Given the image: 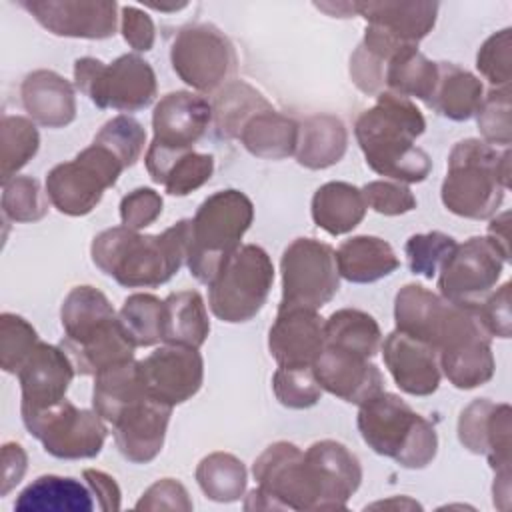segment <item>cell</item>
I'll use <instances>...</instances> for the list:
<instances>
[{
	"label": "cell",
	"mask_w": 512,
	"mask_h": 512,
	"mask_svg": "<svg viewBox=\"0 0 512 512\" xmlns=\"http://www.w3.org/2000/svg\"><path fill=\"white\" fill-rule=\"evenodd\" d=\"M388 506H394V508H420V504L414 502V500H410L408 496H394V498H390V500L374 502V504L366 506V510H368V508H388Z\"/></svg>",
	"instance_id": "obj_59"
},
{
	"label": "cell",
	"mask_w": 512,
	"mask_h": 512,
	"mask_svg": "<svg viewBox=\"0 0 512 512\" xmlns=\"http://www.w3.org/2000/svg\"><path fill=\"white\" fill-rule=\"evenodd\" d=\"M438 84V62L428 60L418 48H406L394 54L384 72V92L404 98H418L430 104Z\"/></svg>",
	"instance_id": "obj_38"
},
{
	"label": "cell",
	"mask_w": 512,
	"mask_h": 512,
	"mask_svg": "<svg viewBox=\"0 0 512 512\" xmlns=\"http://www.w3.org/2000/svg\"><path fill=\"white\" fill-rule=\"evenodd\" d=\"M510 28L492 34L478 50L476 68L492 84V88H502L510 84Z\"/></svg>",
	"instance_id": "obj_49"
},
{
	"label": "cell",
	"mask_w": 512,
	"mask_h": 512,
	"mask_svg": "<svg viewBox=\"0 0 512 512\" xmlns=\"http://www.w3.org/2000/svg\"><path fill=\"white\" fill-rule=\"evenodd\" d=\"M494 506L506 510L510 506V468L496 472L494 478Z\"/></svg>",
	"instance_id": "obj_58"
},
{
	"label": "cell",
	"mask_w": 512,
	"mask_h": 512,
	"mask_svg": "<svg viewBox=\"0 0 512 512\" xmlns=\"http://www.w3.org/2000/svg\"><path fill=\"white\" fill-rule=\"evenodd\" d=\"M358 430L376 454L392 458L402 468H426L438 452L434 426L400 396L384 390L360 404Z\"/></svg>",
	"instance_id": "obj_5"
},
{
	"label": "cell",
	"mask_w": 512,
	"mask_h": 512,
	"mask_svg": "<svg viewBox=\"0 0 512 512\" xmlns=\"http://www.w3.org/2000/svg\"><path fill=\"white\" fill-rule=\"evenodd\" d=\"M28 116L46 128H64L76 118V96L72 84L52 72H30L20 88Z\"/></svg>",
	"instance_id": "obj_26"
},
{
	"label": "cell",
	"mask_w": 512,
	"mask_h": 512,
	"mask_svg": "<svg viewBox=\"0 0 512 512\" xmlns=\"http://www.w3.org/2000/svg\"><path fill=\"white\" fill-rule=\"evenodd\" d=\"M194 508L192 498L184 484L174 478L156 480L136 502V510H182L190 512Z\"/></svg>",
	"instance_id": "obj_52"
},
{
	"label": "cell",
	"mask_w": 512,
	"mask_h": 512,
	"mask_svg": "<svg viewBox=\"0 0 512 512\" xmlns=\"http://www.w3.org/2000/svg\"><path fill=\"white\" fill-rule=\"evenodd\" d=\"M162 302L154 294H132L124 300L118 320L134 346L162 342Z\"/></svg>",
	"instance_id": "obj_42"
},
{
	"label": "cell",
	"mask_w": 512,
	"mask_h": 512,
	"mask_svg": "<svg viewBox=\"0 0 512 512\" xmlns=\"http://www.w3.org/2000/svg\"><path fill=\"white\" fill-rule=\"evenodd\" d=\"M454 248L456 240L452 236L434 230L410 236L404 246V252L408 258V266L414 274L434 278Z\"/></svg>",
	"instance_id": "obj_47"
},
{
	"label": "cell",
	"mask_w": 512,
	"mask_h": 512,
	"mask_svg": "<svg viewBox=\"0 0 512 512\" xmlns=\"http://www.w3.org/2000/svg\"><path fill=\"white\" fill-rule=\"evenodd\" d=\"M38 334L22 316L4 312L0 316V364L8 374H16L38 344Z\"/></svg>",
	"instance_id": "obj_45"
},
{
	"label": "cell",
	"mask_w": 512,
	"mask_h": 512,
	"mask_svg": "<svg viewBox=\"0 0 512 512\" xmlns=\"http://www.w3.org/2000/svg\"><path fill=\"white\" fill-rule=\"evenodd\" d=\"M140 376L150 398L174 408L190 400L202 386L204 360L198 348L162 346L138 360Z\"/></svg>",
	"instance_id": "obj_16"
},
{
	"label": "cell",
	"mask_w": 512,
	"mask_h": 512,
	"mask_svg": "<svg viewBox=\"0 0 512 512\" xmlns=\"http://www.w3.org/2000/svg\"><path fill=\"white\" fill-rule=\"evenodd\" d=\"M170 62L178 78L198 92H214L236 70L232 44L210 24L182 28L174 38Z\"/></svg>",
	"instance_id": "obj_14"
},
{
	"label": "cell",
	"mask_w": 512,
	"mask_h": 512,
	"mask_svg": "<svg viewBox=\"0 0 512 512\" xmlns=\"http://www.w3.org/2000/svg\"><path fill=\"white\" fill-rule=\"evenodd\" d=\"M90 486L72 476L44 474L32 480L16 498L18 512H90L94 508Z\"/></svg>",
	"instance_id": "obj_27"
},
{
	"label": "cell",
	"mask_w": 512,
	"mask_h": 512,
	"mask_svg": "<svg viewBox=\"0 0 512 512\" xmlns=\"http://www.w3.org/2000/svg\"><path fill=\"white\" fill-rule=\"evenodd\" d=\"M508 218L510 212H502L488 226V238L510 258V242H508Z\"/></svg>",
	"instance_id": "obj_57"
},
{
	"label": "cell",
	"mask_w": 512,
	"mask_h": 512,
	"mask_svg": "<svg viewBox=\"0 0 512 512\" xmlns=\"http://www.w3.org/2000/svg\"><path fill=\"white\" fill-rule=\"evenodd\" d=\"M256 488L244 510H344L320 464L292 442L270 444L252 466Z\"/></svg>",
	"instance_id": "obj_3"
},
{
	"label": "cell",
	"mask_w": 512,
	"mask_h": 512,
	"mask_svg": "<svg viewBox=\"0 0 512 512\" xmlns=\"http://www.w3.org/2000/svg\"><path fill=\"white\" fill-rule=\"evenodd\" d=\"M336 266L344 280L370 284L390 276L400 266V260L386 240L378 236H354L338 246Z\"/></svg>",
	"instance_id": "obj_30"
},
{
	"label": "cell",
	"mask_w": 512,
	"mask_h": 512,
	"mask_svg": "<svg viewBox=\"0 0 512 512\" xmlns=\"http://www.w3.org/2000/svg\"><path fill=\"white\" fill-rule=\"evenodd\" d=\"M354 10L368 22L362 44L382 56H394L434 28L436 2H356Z\"/></svg>",
	"instance_id": "obj_15"
},
{
	"label": "cell",
	"mask_w": 512,
	"mask_h": 512,
	"mask_svg": "<svg viewBox=\"0 0 512 512\" xmlns=\"http://www.w3.org/2000/svg\"><path fill=\"white\" fill-rule=\"evenodd\" d=\"M86 484L90 486L92 494L96 496V506L100 510H120V500H122V494H120V488L116 484V480L102 472V470H94V468H86L82 472Z\"/></svg>",
	"instance_id": "obj_55"
},
{
	"label": "cell",
	"mask_w": 512,
	"mask_h": 512,
	"mask_svg": "<svg viewBox=\"0 0 512 512\" xmlns=\"http://www.w3.org/2000/svg\"><path fill=\"white\" fill-rule=\"evenodd\" d=\"M28 456L18 442H6L2 446V496H6L24 476Z\"/></svg>",
	"instance_id": "obj_56"
},
{
	"label": "cell",
	"mask_w": 512,
	"mask_h": 512,
	"mask_svg": "<svg viewBox=\"0 0 512 512\" xmlns=\"http://www.w3.org/2000/svg\"><path fill=\"white\" fill-rule=\"evenodd\" d=\"M122 34L124 40L138 52H146L154 46V24L136 6L122 8Z\"/></svg>",
	"instance_id": "obj_54"
},
{
	"label": "cell",
	"mask_w": 512,
	"mask_h": 512,
	"mask_svg": "<svg viewBox=\"0 0 512 512\" xmlns=\"http://www.w3.org/2000/svg\"><path fill=\"white\" fill-rule=\"evenodd\" d=\"M458 312V304L448 302L422 284H406L394 300L396 330L428 344L436 354Z\"/></svg>",
	"instance_id": "obj_22"
},
{
	"label": "cell",
	"mask_w": 512,
	"mask_h": 512,
	"mask_svg": "<svg viewBox=\"0 0 512 512\" xmlns=\"http://www.w3.org/2000/svg\"><path fill=\"white\" fill-rule=\"evenodd\" d=\"M474 116L486 144L510 146V86L492 88Z\"/></svg>",
	"instance_id": "obj_48"
},
{
	"label": "cell",
	"mask_w": 512,
	"mask_h": 512,
	"mask_svg": "<svg viewBox=\"0 0 512 512\" xmlns=\"http://www.w3.org/2000/svg\"><path fill=\"white\" fill-rule=\"evenodd\" d=\"M476 314L480 324L490 336L510 338L512 320H510V282H504L498 290H494L478 308Z\"/></svg>",
	"instance_id": "obj_53"
},
{
	"label": "cell",
	"mask_w": 512,
	"mask_h": 512,
	"mask_svg": "<svg viewBox=\"0 0 512 512\" xmlns=\"http://www.w3.org/2000/svg\"><path fill=\"white\" fill-rule=\"evenodd\" d=\"M312 372L322 390L350 404H364L384 390V378L370 358L324 346Z\"/></svg>",
	"instance_id": "obj_24"
},
{
	"label": "cell",
	"mask_w": 512,
	"mask_h": 512,
	"mask_svg": "<svg viewBox=\"0 0 512 512\" xmlns=\"http://www.w3.org/2000/svg\"><path fill=\"white\" fill-rule=\"evenodd\" d=\"M76 88L98 108L138 112L156 98V74L138 54H122L112 64L98 58H78L74 62Z\"/></svg>",
	"instance_id": "obj_8"
},
{
	"label": "cell",
	"mask_w": 512,
	"mask_h": 512,
	"mask_svg": "<svg viewBox=\"0 0 512 512\" xmlns=\"http://www.w3.org/2000/svg\"><path fill=\"white\" fill-rule=\"evenodd\" d=\"M74 372L76 368L70 356L60 346L38 342L16 372L22 390V416L46 410L62 402Z\"/></svg>",
	"instance_id": "obj_18"
},
{
	"label": "cell",
	"mask_w": 512,
	"mask_h": 512,
	"mask_svg": "<svg viewBox=\"0 0 512 512\" xmlns=\"http://www.w3.org/2000/svg\"><path fill=\"white\" fill-rule=\"evenodd\" d=\"M510 418L508 404L488 398L470 402L458 420V440L472 454H484L494 472L510 468Z\"/></svg>",
	"instance_id": "obj_21"
},
{
	"label": "cell",
	"mask_w": 512,
	"mask_h": 512,
	"mask_svg": "<svg viewBox=\"0 0 512 512\" xmlns=\"http://www.w3.org/2000/svg\"><path fill=\"white\" fill-rule=\"evenodd\" d=\"M60 348L70 356L82 376L134 360V344L126 336L114 308L86 314L62 328Z\"/></svg>",
	"instance_id": "obj_13"
},
{
	"label": "cell",
	"mask_w": 512,
	"mask_h": 512,
	"mask_svg": "<svg viewBox=\"0 0 512 512\" xmlns=\"http://www.w3.org/2000/svg\"><path fill=\"white\" fill-rule=\"evenodd\" d=\"M366 206L384 216H400L416 208L412 190L396 180H374L362 188Z\"/></svg>",
	"instance_id": "obj_50"
},
{
	"label": "cell",
	"mask_w": 512,
	"mask_h": 512,
	"mask_svg": "<svg viewBox=\"0 0 512 512\" xmlns=\"http://www.w3.org/2000/svg\"><path fill=\"white\" fill-rule=\"evenodd\" d=\"M366 208L362 190L348 182H326L312 196V218L332 236L354 230L364 220Z\"/></svg>",
	"instance_id": "obj_32"
},
{
	"label": "cell",
	"mask_w": 512,
	"mask_h": 512,
	"mask_svg": "<svg viewBox=\"0 0 512 512\" xmlns=\"http://www.w3.org/2000/svg\"><path fill=\"white\" fill-rule=\"evenodd\" d=\"M124 164L104 146L90 144L74 160L56 164L46 176V196L68 216H86L122 174Z\"/></svg>",
	"instance_id": "obj_9"
},
{
	"label": "cell",
	"mask_w": 512,
	"mask_h": 512,
	"mask_svg": "<svg viewBox=\"0 0 512 512\" xmlns=\"http://www.w3.org/2000/svg\"><path fill=\"white\" fill-rule=\"evenodd\" d=\"M40 146V134L34 126V120L24 116H4L0 128V174L2 182L16 176L24 168Z\"/></svg>",
	"instance_id": "obj_41"
},
{
	"label": "cell",
	"mask_w": 512,
	"mask_h": 512,
	"mask_svg": "<svg viewBox=\"0 0 512 512\" xmlns=\"http://www.w3.org/2000/svg\"><path fill=\"white\" fill-rule=\"evenodd\" d=\"M272 390L276 400L294 410H304L314 406L320 396L322 388L312 372V368H288L278 366V370L272 376Z\"/></svg>",
	"instance_id": "obj_46"
},
{
	"label": "cell",
	"mask_w": 512,
	"mask_h": 512,
	"mask_svg": "<svg viewBox=\"0 0 512 512\" xmlns=\"http://www.w3.org/2000/svg\"><path fill=\"white\" fill-rule=\"evenodd\" d=\"M170 416L172 408L150 396L128 404L112 422L118 452L132 464L152 462L164 446Z\"/></svg>",
	"instance_id": "obj_20"
},
{
	"label": "cell",
	"mask_w": 512,
	"mask_h": 512,
	"mask_svg": "<svg viewBox=\"0 0 512 512\" xmlns=\"http://www.w3.org/2000/svg\"><path fill=\"white\" fill-rule=\"evenodd\" d=\"M324 346V318L316 310L278 306L268 332V350L278 366L312 368Z\"/></svg>",
	"instance_id": "obj_19"
},
{
	"label": "cell",
	"mask_w": 512,
	"mask_h": 512,
	"mask_svg": "<svg viewBox=\"0 0 512 512\" xmlns=\"http://www.w3.org/2000/svg\"><path fill=\"white\" fill-rule=\"evenodd\" d=\"M254 206L250 198L234 188L214 192L196 210L190 220L186 264L190 274L210 284L220 266L242 244V236L250 228Z\"/></svg>",
	"instance_id": "obj_6"
},
{
	"label": "cell",
	"mask_w": 512,
	"mask_h": 512,
	"mask_svg": "<svg viewBox=\"0 0 512 512\" xmlns=\"http://www.w3.org/2000/svg\"><path fill=\"white\" fill-rule=\"evenodd\" d=\"M240 142L258 158L282 160L296 152L298 122L274 108L254 114L240 130Z\"/></svg>",
	"instance_id": "obj_34"
},
{
	"label": "cell",
	"mask_w": 512,
	"mask_h": 512,
	"mask_svg": "<svg viewBox=\"0 0 512 512\" xmlns=\"http://www.w3.org/2000/svg\"><path fill=\"white\" fill-rule=\"evenodd\" d=\"M162 196L152 188H136L120 202L122 226L130 230H142L150 226L162 214Z\"/></svg>",
	"instance_id": "obj_51"
},
{
	"label": "cell",
	"mask_w": 512,
	"mask_h": 512,
	"mask_svg": "<svg viewBox=\"0 0 512 512\" xmlns=\"http://www.w3.org/2000/svg\"><path fill=\"white\" fill-rule=\"evenodd\" d=\"M146 170L150 178L164 186L170 196H186L204 186L214 172V156L188 152H146Z\"/></svg>",
	"instance_id": "obj_29"
},
{
	"label": "cell",
	"mask_w": 512,
	"mask_h": 512,
	"mask_svg": "<svg viewBox=\"0 0 512 512\" xmlns=\"http://www.w3.org/2000/svg\"><path fill=\"white\" fill-rule=\"evenodd\" d=\"M2 212L14 222H36L48 212L46 196L32 176H14L2 182Z\"/></svg>",
	"instance_id": "obj_44"
},
{
	"label": "cell",
	"mask_w": 512,
	"mask_h": 512,
	"mask_svg": "<svg viewBox=\"0 0 512 512\" xmlns=\"http://www.w3.org/2000/svg\"><path fill=\"white\" fill-rule=\"evenodd\" d=\"M272 108L250 84L238 80L224 86L212 102V122L220 138H238L242 126L258 112Z\"/></svg>",
	"instance_id": "obj_39"
},
{
	"label": "cell",
	"mask_w": 512,
	"mask_h": 512,
	"mask_svg": "<svg viewBox=\"0 0 512 512\" xmlns=\"http://www.w3.org/2000/svg\"><path fill=\"white\" fill-rule=\"evenodd\" d=\"M142 396L150 394L146 392L136 360L110 366L94 376L92 406L108 424H112L128 404Z\"/></svg>",
	"instance_id": "obj_36"
},
{
	"label": "cell",
	"mask_w": 512,
	"mask_h": 512,
	"mask_svg": "<svg viewBox=\"0 0 512 512\" xmlns=\"http://www.w3.org/2000/svg\"><path fill=\"white\" fill-rule=\"evenodd\" d=\"M348 146L344 122L332 114H314L298 124L296 160L310 170H324L342 160Z\"/></svg>",
	"instance_id": "obj_28"
},
{
	"label": "cell",
	"mask_w": 512,
	"mask_h": 512,
	"mask_svg": "<svg viewBox=\"0 0 512 512\" xmlns=\"http://www.w3.org/2000/svg\"><path fill=\"white\" fill-rule=\"evenodd\" d=\"M190 220H178L162 234H138L126 226L100 232L90 248L92 262L120 286L156 288L186 262Z\"/></svg>",
	"instance_id": "obj_2"
},
{
	"label": "cell",
	"mask_w": 512,
	"mask_h": 512,
	"mask_svg": "<svg viewBox=\"0 0 512 512\" xmlns=\"http://www.w3.org/2000/svg\"><path fill=\"white\" fill-rule=\"evenodd\" d=\"M510 186V152L498 154L484 140H460L450 156L442 182L444 206L462 218L484 220L496 214Z\"/></svg>",
	"instance_id": "obj_4"
},
{
	"label": "cell",
	"mask_w": 512,
	"mask_h": 512,
	"mask_svg": "<svg viewBox=\"0 0 512 512\" xmlns=\"http://www.w3.org/2000/svg\"><path fill=\"white\" fill-rule=\"evenodd\" d=\"M384 364L396 386L410 396H430L440 384L438 354L424 342L394 330L382 344Z\"/></svg>",
	"instance_id": "obj_25"
},
{
	"label": "cell",
	"mask_w": 512,
	"mask_h": 512,
	"mask_svg": "<svg viewBox=\"0 0 512 512\" xmlns=\"http://www.w3.org/2000/svg\"><path fill=\"white\" fill-rule=\"evenodd\" d=\"M424 128L426 120L410 98L380 92L376 104L358 116L354 134L374 172L410 184L422 182L432 170L430 156L414 144Z\"/></svg>",
	"instance_id": "obj_1"
},
{
	"label": "cell",
	"mask_w": 512,
	"mask_h": 512,
	"mask_svg": "<svg viewBox=\"0 0 512 512\" xmlns=\"http://www.w3.org/2000/svg\"><path fill=\"white\" fill-rule=\"evenodd\" d=\"M280 268V306L318 310L328 304L340 288L336 252L330 244L316 238H296L290 242L282 254Z\"/></svg>",
	"instance_id": "obj_10"
},
{
	"label": "cell",
	"mask_w": 512,
	"mask_h": 512,
	"mask_svg": "<svg viewBox=\"0 0 512 512\" xmlns=\"http://www.w3.org/2000/svg\"><path fill=\"white\" fill-rule=\"evenodd\" d=\"M26 430L44 450L60 460H84L100 454L106 442V424L96 410L76 408L62 400L46 410L22 416Z\"/></svg>",
	"instance_id": "obj_12"
},
{
	"label": "cell",
	"mask_w": 512,
	"mask_h": 512,
	"mask_svg": "<svg viewBox=\"0 0 512 512\" xmlns=\"http://www.w3.org/2000/svg\"><path fill=\"white\" fill-rule=\"evenodd\" d=\"M94 144L108 148L124 164V168H130L140 160L144 152L146 132L136 118L120 114L98 130Z\"/></svg>",
	"instance_id": "obj_43"
},
{
	"label": "cell",
	"mask_w": 512,
	"mask_h": 512,
	"mask_svg": "<svg viewBox=\"0 0 512 512\" xmlns=\"http://www.w3.org/2000/svg\"><path fill=\"white\" fill-rule=\"evenodd\" d=\"M196 482L206 498L230 504L244 496L248 474L244 462L234 454L212 452L198 462Z\"/></svg>",
	"instance_id": "obj_40"
},
{
	"label": "cell",
	"mask_w": 512,
	"mask_h": 512,
	"mask_svg": "<svg viewBox=\"0 0 512 512\" xmlns=\"http://www.w3.org/2000/svg\"><path fill=\"white\" fill-rule=\"evenodd\" d=\"M438 362L450 384L460 390H472L486 384L494 376L496 366L490 336L486 332L474 334L440 352Z\"/></svg>",
	"instance_id": "obj_33"
},
{
	"label": "cell",
	"mask_w": 512,
	"mask_h": 512,
	"mask_svg": "<svg viewBox=\"0 0 512 512\" xmlns=\"http://www.w3.org/2000/svg\"><path fill=\"white\" fill-rule=\"evenodd\" d=\"M212 122V104L194 92L176 90L160 98L152 112L154 138L148 150L188 152Z\"/></svg>",
	"instance_id": "obj_17"
},
{
	"label": "cell",
	"mask_w": 512,
	"mask_h": 512,
	"mask_svg": "<svg viewBox=\"0 0 512 512\" xmlns=\"http://www.w3.org/2000/svg\"><path fill=\"white\" fill-rule=\"evenodd\" d=\"M324 340L330 348L372 358L380 350L382 332L368 312L342 308L324 320Z\"/></svg>",
	"instance_id": "obj_37"
},
{
	"label": "cell",
	"mask_w": 512,
	"mask_h": 512,
	"mask_svg": "<svg viewBox=\"0 0 512 512\" xmlns=\"http://www.w3.org/2000/svg\"><path fill=\"white\" fill-rule=\"evenodd\" d=\"M508 260L488 236H472L456 244L438 270L440 296L476 310L494 292Z\"/></svg>",
	"instance_id": "obj_11"
},
{
	"label": "cell",
	"mask_w": 512,
	"mask_h": 512,
	"mask_svg": "<svg viewBox=\"0 0 512 512\" xmlns=\"http://www.w3.org/2000/svg\"><path fill=\"white\" fill-rule=\"evenodd\" d=\"M210 334L206 304L196 290L170 294L162 302V342L200 348Z\"/></svg>",
	"instance_id": "obj_31"
},
{
	"label": "cell",
	"mask_w": 512,
	"mask_h": 512,
	"mask_svg": "<svg viewBox=\"0 0 512 512\" xmlns=\"http://www.w3.org/2000/svg\"><path fill=\"white\" fill-rule=\"evenodd\" d=\"M272 282L274 266L266 250L242 244L208 284V306L222 322H248L266 304Z\"/></svg>",
	"instance_id": "obj_7"
},
{
	"label": "cell",
	"mask_w": 512,
	"mask_h": 512,
	"mask_svg": "<svg viewBox=\"0 0 512 512\" xmlns=\"http://www.w3.org/2000/svg\"><path fill=\"white\" fill-rule=\"evenodd\" d=\"M482 98L484 88L474 74L456 64L438 62V84L428 104L430 108L444 118L462 122L476 114Z\"/></svg>",
	"instance_id": "obj_35"
},
{
	"label": "cell",
	"mask_w": 512,
	"mask_h": 512,
	"mask_svg": "<svg viewBox=\"0 0 512 512\" xmlns=\"http://www.w3.org/2000/svg\"><path fill=\"white\" fill-rule=\"evenodd\" d=\"M48 32L56 36L102 40L116 30L114 2H68V0H32L20 2Z\"/></svg>",
	"instance_id": "obj_23"
}]
</instances>
